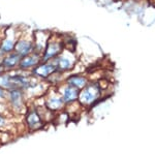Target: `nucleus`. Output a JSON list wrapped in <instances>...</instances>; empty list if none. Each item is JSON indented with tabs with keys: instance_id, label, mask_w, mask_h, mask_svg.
Instances as JSON below:
<instances>
[{
	"instance_id": "obj_1",
	"label": "nucleus",
	"mask_w": 155,
	"mask_h": 154,
	"mask_svg": "<svg viewBox=\"0 0 155 154\" xmlns=\"http://www.w3.org/2000/svg\"><path fill=\"white\" fill-rule=\"evenodd\" d=\"M52 62L54 63L57 71H60L62 74H66L71 71L72 69L76 67V64L78 62V56L74 50L65 48Z\"/></svg>"
},
{
	"instance_id": "obj_2",
	"label": "nucleus",
	"mask_w": 155,
	"mask_h": 154,
	"mask_svg": "<svg viewBox=\"0 0 155 154\" xmlns=\"http://www.w3.org/2000/svg\"><path fill=\"white\" fill-rule=\"evenodd\" d=\"M65 49V41L58 33H51L45 51L41 55V61H53Z\"/></svg>"
},
{
	"instance_id": "obj_3",
	"label": "nucleus",
	"mask_w": 155,
	"mask_h": 154,
	"mask_svg": "<svg viewBox=\"0 0 155 154\" xmlns=\"http://www.w3.org/2000/svg\"><path fill=\"white\" fill-rule=\"evenodd\" d=\"M21 31L18 27L15 26H11L4 31V34L0 37V59L6 54L14 52Z\"/></svg>"
},
{
	"instance_id": "obj_4",
	"label": "nucleus",
	"mask_w": 155,
	"mask_h": 154,
	"mask_svg": "<svg viewBox=\"0 0 155 154\" xmlns=\"http://www.w3.org/2000/svg\"><path fill=\"white\" fill-rule=\"evenodd\" d=\"M14 52H16L21 58L33 53V31H21L18 41L16 43V46H15Z\"/></svg>"
},
{
	"instance_id": "obj_5",
	"label": "nucleus",
	"mask_w": 155,
	"mask_h": 154,
	"mask_svg": "<svg viewBox=\"0 0 155 154\" xmlns=\"http://www.w3.org/2000/svg\"><path fill=\"white\" fill-rule=\"evenodd\" d=\"M101 85L98 83H88V85L80 90V103L83 106H91L101 97Z\"/></svg>"
},
{
	"instance_id": "obj_6",
	"label": "nucleus",
	"mask_w": 155,
	"mask_h": 154,
	"mask_svg": "<svg viewBox=\"0 0 155 154\" xmlns=\"http://www.w3.org/2000/svg\"><path fill=\"white\" fill-rule=\"evenodd\" d=\"M56 70L54 63L52 61H41L38 65L30 71V74L35 79L39 80H48L50 77L53 74Z\"/></svg>"
},
{
	"instance_id": "obj_7",
	"label": "nucleus",
	"mask_w": 155,
	"mask_h": 154,
	"mask_svg": "<svg viewBox=\"0 0 155 154\" xmlns=\"http://www.w3.org/2000/svg\"><path fill=\"white\" fill-rule=\"evenodd\" d=\"M41 62V55L33 52L30 55L22 57L21 60H20L18 69L21 71H25V73H30Z\"/></svg>"
},
{
	"instance_id": "obj_8",
	"label": "nucleus",
	"mask_w": 155,
	"mask_h": 154,
	"mask_svg": "<svg viewBox=\"0 0 155 154\" xmlns=\"http://www.w3.org/2000/svg\"><path fill=\"white\" fill-rule=\"evenodd\" d=\"M50 36H51V32H49V31H46V30L33 31L34 52H35V53L42 55Z\"/></svg>"
},
{
	"instance_id": "obj_9",
	"label": "nucleus",
	"mask_w": 155,
	"mask_h": 154,
	"mask_svg": "<svg viewBox=\"0 0 155 154\" xmlns=\"http://www.w3.org/2000/svg\"><path fill=\"white\" fill-rule=\"evenodd\" d=\"M20 60H21V57L16 52H12L0 59V64L4 71H14L18 69Z\"/></svg>"
},
{
	"instance_id": "obj_10",
	"label": "nucleus",
	"mask_w": 155,
	"mask_h": 154,
	"mask_svg": "<svg viewBox=\"0 0 155 154\" xmlns=\"http://www.w3.org/2000/svg\"><path fill=\"white\" fill-rule=\"evenodd\" d=\"M79 94L80 90L74 87H72L68 84L64 83L60 88V95H61L62 99L64 100V103H74L79 99Z\"/></svg>"
},
{
	"instance_id": "obj_11",
	"label": "nucleus",
	"mask_w": 155,
	"mask_h": 154,
	"mask_svg": "<svg viewBox=\"0 0 155 154\" xmlns=\"http://www.w3.org/2000/svg\"><path fill=\"white\" fill-rule=\"evenodd\" d=\"M7 98L15 109H21L24 105V90L20 88H12L7 90Z\"/></svg>"
},
{
	"instance_id": "obj_12",
	"label": "nucleus",
	"mask_w": 155,
	"mask_h": 154,
	"mask_svg": "<svg viewBox=\"0 0 155 154\" xmlns=\"http://www.w3.org/2000/svg\"><path fill=\"white\" fill-rule=\"evenodd\" d=\"M65 83L72 87H74V88L79 89V90H82L84 87H86L88 85L89 80L84 74H69V76L66 77Z\"/></svg>"
},
{
	"instance_id": "obj_13",
	"label": "nucleus",
	"mask_w": 155,
	"mask_h": 154,
	"mask_svg": "<svg viewBox=\"0 0 155 154\" xmlns=\"http://www.w3.org/2000/svg\"><path fill=\"white\" fill-rule=\"evenodd\" d=\"M64 105H65V103H64V100L62 99L61 95L57 93L51 95L46 100V106L51 111H58L60 109L63 108Z\"/></svg>"
},
{
	"instance_id": "obj_14",
	"label": "nucleus",
	"mask_w": 155,
	"mask_h": 154,
	"mask_svg": "<svg viewBox=\"0 0 155 154\" xmlns=\"http://www.w3.org/2000/svg\"><path fill=\"white\" fill-rule=\"evenodd\" d=\"M26 121L27 124L30 126L31 128H37L41 126V120L39 115L37 114L36 111H30L28 114H27V117H26Z\"/></svg>"
},
{
	"instance_id": "obj_15",
	"label": "nucleus",
	"mask_w": 155,
	"mask_h": 154,
	"mask_svg": "<svg viewBox=\"0 0 155 154\" xmlns=\"http://www.w3.org/2000/svg\"><path fill=\"white\" fill-rule=\"evenodd\" d=\"M0 87L5 89V90H9V89L14 88L9 71H3V73L0 74Z\"/></svg>"
},
{
	"instance_id": "obj_16",
	"label": "nucleus",
	"mask_w": 155,
	"mask_h": 154,
	"mask_svg": "<svg viewBox=\"0 0 155 154\" xmlns=\"http://www.w3.org/2000/svg\"><path fill=\"white\" fill-rule=\"evenodd\" d=\"M6 98H7V90L0 87V101L4 100V99H6Z\"/></svg>"
},
{
	"instance_id": "obj_17",
	"label": "nucleus",
	"mask_w": 155,
	"mask_h": 154,
	"mask_svg": "<svg viewBox=\"0 0 155 154\" xmlns=\"http://www.w3.org/2000/svg\"><path fill=\"white\" fill-rule=\"evenodd\" d=\"M4 122H5V120H4V118L2 117V116H0V125H2Z\"/></svg>"
},
{
	"instance_id": "obj_18",
	"label": "nucleus",
	"mask_w": 155,
	"mask_h": 154,
	"mask_svg": "<svg viewBox=\"0 0 155 154\" xmlns=\"http://www.w3.org/2000/svg\"><path fill=\"white\" fill-rule=\"evenodd\" d=\"M3 68H2V66H1V64H0V74H1V73H3Z\"/></svg>"
},
{
	"instance_id": "obj_19",
	"label": "nucleus",
	"mask_w": 155,
	"mask_h": 154,
	"mask_svg": "<svg viewBox=\"0 0 155 154\" xmlns=\"http://www.w3.org/2000/svg\"><path fill=\"white\" fill-rule=\"evenodd\" d=\"M152 1H154V2H155V0H152Z\"/></svg>"
}]
</instances>
